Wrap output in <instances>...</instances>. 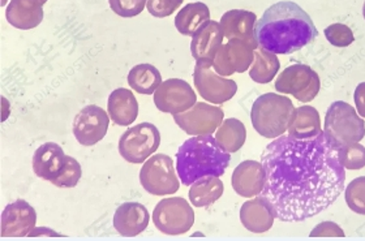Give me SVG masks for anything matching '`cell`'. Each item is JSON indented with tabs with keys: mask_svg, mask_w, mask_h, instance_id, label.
<instances>
[{
	"mask_svg": "<svg viewBox=\"0 0 365 241\" xmlns=\"http://www.w3.org/2000/svg\"><path fill=\"white\" fill-rule=\"evenodd\" d=\"M261 163V192L275 219L303 222L327 210L344 190L341 148L322 130L312 138L281 136L269 143Z\"/></svg>",
	"mask_w": 365,
	"mask_h": 241,
	"instance_id": "1",
	"label": "cell"
},
{
	"mask_svg": "<svg viewBox=\"0 0 365 241\" xmlns=\"http://www.w3.org/2000/svg\"><path fill=\"white\" fill-rule=\"evenodd\" d=\"M319 37L311 16L295 1L283 0L267 8L255 25V38L269 53H297Z\"/></svg>",
	"mask_w": 365,
	"mask_h": 241,
	"instance_id": "2",
	"label": "cell"
},
{
	"mask_svg": "<svg viewBox=\"0 0 365 241\" xmlns=\"http://www.w3.org/2000/svg\"><path fill=\"white\" fill-rule=\"evenodd\" d=\"M230 162V153L212 135L188 138L176 153L178 176L185 187L207 176L220 178Z\"/></svg>",
	"mask_w": 365,
	"mask_h": 241,
	"instance_id": "3",
	"label": "cell"
},
{
	"mask_svg": "<svg viewBox=\"0 0 365 241\" xmlns=\"http://www.w3.org/2000/svg\"><path fill=\"white\" fill-rule=\"evenodd\" d=\"M294 110L289 97L274 93L262 94L252 105V125L259 136L278 138L289 129Z\"/></svg>",
	"mask_w": 365,
	"mask_h": 241,
	"instance_id": "4",
	"label": "cell"
},
{
	"mask_svg": "<svg viewBox=\"0 0 365 241\" xmlns=\"http://www.w3.org/2000/svg\"><path fill=\"white\" fill-rule=\"evenodd\" d=\"M324 132L339 148L360 143L365 137V123L352 106L343 101L333 102L327 108Z\"/></svg>",
	"mask_w": 365,
	"mask_h": 241,
	"instance_id": "5",
	"label": "cell"
},
{
	"mask_svg": "<svg viewBox=\"0 0 365 241\" xmlns=\"http://www.w3.org/2000/svg\"><path fill=\"white\" fill-rule=\"evenodd\" d=\"M140 183L154 196L174 195L180 189L174 160L166 154H155L145 162L140 171Z\"/></svg>",
	"mask_w": 365,
	"mask_h": 241,
	"instance_id": "6",
	"label": "cell"
},
{
	"mask_svg": "<svg viewBox=\"0 0 365 241\" xmlns=\"http://www.w3.org/2000/svg\"><path fill=\"white\" fill-rule=\"evenodd\" d=\"M160 145V133L152 123H140L123 133L119 153L130 163L140 165L150 158Z\"/></svg>",
	"mask_w": 365,
	"mask_h": 241,
	"instance_id": "7",
	"label": "cell"
},
{
	"mask_svg": "<svg viewBox=\"0 0 365 241\" xmlns=\"http://www.w3.org/2000/svg\"><path fill=\"white\" fill-rule=\"evenodd\" d=\"M153 222L162 234H187L195 223V211L182 197L163 198L153 211Z\"/></svg>",
	"mask_w": 365,
	"mask_h": 241,
	"instance_id": "8",
	"label": "cell"
},
{
	"mask_svg": "<svg viewBox=\"0 0 365 241\" xmlns=\"http://www.w3.org/2000/svg\"><path fill=\"white\" fill-rule=\"evenodd\" d=\"M319 88V75L305 64H294L287 67L275 81V91L282 94H291L303 103L316 98Z\"/></svg>",
	"mask_w": 365,
	"mask_h": 241,
	"instance_id": "9",
	"label": "cell"
},
{
	"mask_svg": "<svg viewBox=\"0 0 365 241\" xmlns=\"http://www.w3.org/2000/svg\"><path fill=\"white\" fill-rule=\"evenodd\" d=\"M212 67V61H197L193 72V81L202 98L213 105H221L235 96L237 85L234 80L223 78Z\"/></svg>",
	"mask_w": 365,
	"mask_h": 241,
	"instance_id": "10",
	"label": "cell"
},
{
	"mask_svg": "<svg viewBox=\"0 0 365 241\" xmlns=\"http://www.w3.org/2000/svg\"><path fill=\"white\" fill-rule=\"evenodd\" d=\"M225 113L217 106L198 102L188 111L174 115V120L179 128L190 136L213 135L223 121Z\"/></svg>",
	"mask_w": 365,
	"mask_h": 241,
	"instance_id": "11",
	"label": "cell"
},
{
	"mask_svg": "<svg viewBox=\"0 0 365 241\" xmlns=\"http://www.w3.org/2000/svg\"><path fill=\"white\" fill-rule=\"evenodd\" d=\"M153 96L157 108L171 115L185 113L197 103L196 93L190 83L180 78H168L163 81Z\"/></svg>",
	"mask_w": 365,
	"mask_h": 241,
	"instance_id": "12",
	"label": "cell"
},
{
	"mask_svg": "<svg viewBox=\"0 0 365 241\" xmlns=\"http://www.w3.org/2000/svg\"><path fill=\"white\" fill-rule=\"evenodd\" d=\"M110 115L99 106L89 105L77 113L72 130L78 143L83 146H94L107 135Z\"/></svg>",
	"mask_w": 365,
	"mask_h": 241,
	"instance_id": "13",
	"label": "cell"
},
{
	"mask_svg": "<svg viewBox=\"0 0 365 241\" xmlns=\"http://www.w3.org/2000/svg\"><path fill=\"white\" fill-rule=\"evenodd\" d=\"M255 46L242 39H230L222 45L213 61V68L218 75L243 73L255 61Z\"/></svg>",
	"mask_w": 365,
	"mask_h": 241,
	"instance_id": "14",
	"label": "cell"
},
{
	"mask_svg": "<svg viewBox=\"0 0 365 241\" xmlns=\"http://www.w3.org/2000/svg\"><path fill=\"white\" fill-rule=\"evenodd\" d=\"M37 214L24 200L7 205L1 212V237H25L36 230Z\"/></svg>",
	"mask_w": 365,
	"mask_h": 241,
	"instance_id": "15",
	"label": "cell"
},
{
	"mask_svg": "<svg viewBox=\"0 0 365 241\" xmlns=\"http://www.w3.org/2000/svg\"><path fill=\"white\" fill-rule=\"evenodd\" d=\"M67 165V155L58 143H46L41 145L31 159L33 171L42 180L53 181L59 178Z\"/></svg>",
	"mask_w": 365,
	"mask_h": 241,
	"instance_id": "16",
	"label": "cell"
},
{
	"mask_svg": "<svg viewBox=\"0 0 365 241\" xmlns=\"http://www.w3.org/2000/svg\"><path fill=\"white\" fill-rule=\"evenodd\" d=\"M149 211L138 202H125L115 211V230L124 237H135L143 234L149 226Z\"/></svg>",
	"mask_w": 365,
	"mask_h": 241,
	"instance_id": "17",
	"label": "cell"
},
{
	"mask_svg": "<svg viewBox=\"0 0 365 241\" xmlns=\"http://www.w3.org/2000/svg\"><path fill=\"white\" fill-rule=\"evenodd\" d=\"M257 23V16L251 11L244 9H232L222 16V31L225 37L230 39H242L250 45L259 47L255 38V25Z\"/></svg>",
	"mask_w": 365,
	"mask_h": 241,
	"instance_id": "18",
	"label": "cell"
},
{
	"mask_svg": "<svg viewBox=\"0 0 365 241\" xmlns=\"http://www.w3.org/2000/svg\"><path fill=\"white\" fill-rule=\"evenodd\" d=\"M221 24L209 20L198 29L190 42V53L196 61H214L223 42Z\"/></svg>",
	"mask_w": 365,
	"mask_h": 241,
	"instance_id": "19",
	"label": "cell"
},
{
	"mask_svg": "<svg viewBox=\"0 0 365 241\" xmlns=\"http://www.w3.org/2000/svg\"><path fill=\"white\" fill-rule=\"evenodd\" d=\"M265 184V171L262 163L256 160H245L236 167L232 173V188L240 196H257Z\"/></svg>",
	"mask_w": 365,
	"mask_h": 241,
	"instance_id": "20",
	"label": "cell"
},
{
	"mask_svg": "<svg viewBox=\"0 0 365 241\" xmlns=\"http://www.w3.org/2000/svg\"><path fill=\"white\" fill-rule=\"evenodd\" d=\"M6 17L8 23L17 29L31 31L43 20V4L39 0H11Z\"/></svg>",
	"mask_w": 365,
	"mask_h": 241,
	"instance_id": "21",
	"label": "cell"
},
{
	"mask_svg": "<svg viewBox=\"0 0 365 241\" xmlns=\"http://www.w3.org/2000/svg\"><path fill=\"white\" fill-rule=\"evenodd\" d=\"M273 210L264 197L259 196L247 201L240 209V220L243 226L255 234L267 232L274 223Z\"/></svg>",
	"mask_w": 365,
	"mask_h": 241,
	"instance_id": "22",
	"label": "cell"
},
{
	"mask_svg": "<svg viewBox=\"0 0 365 241\" xmlns=\"http://www.w3.org/2000/svg\"><path fill=\"white\" fill-rule=\"evenodd\" d=\"M107 111L116 125L127 127L138 116V102L132 91L119 88L110 94Z\"/></svg>",
	"mask_w": 365,
	"mask_h": 241,
	"instance_id": "23",
	"label": "cell"
},
{
	"mask_svg": "<svg viewBox=\"0 0 365 241\" xmlns=\"http://www.w3.org/2000/svg\"><path fill=\"white\" fill-rule=\"evenodd\" d=\"M289 136L295 138H312L321 129L319 111L312 106H302L294 110L289 124Z\"/></svg>",
	"mask_w": 365,
	"mask_h": 241,
	"instance_id": "24",
	"label": "cell"
},
{
	"mask_svg": "<svg viewBox=\"0 0 365 241\" xmlns=\"http://www.w3.org/2000/svg\"><path fill=\"white\" fill-rule=\"evenodd\" d=\"M210 20L209 7L201 3H190L182 8L175 17V26L182 36L193 37L195 33L202 26V24Z\"/></svg>",
	"mask_w": 365,
	"mask_h": 241,
	"instance_id": "25",
	"label": "cell"
},
{
	"mask_svg": "<svg viewBox=\"0 0 365 241\" xmlns=\"http://www.w3.org/2000/svg\"><path fill=\"white\" fill-rule=\"evenodd\" d=\"M162 83L163 81L160 71L148 63L137 64L128 73V83L138 94H154Z\"/></svg>",
	"mask_w": 365,
	"mask_h": 241,
	"instance_id": "26",
	"label": "cell"
},
{
	"mask_svg": "<svg viewBox=\"0 0 365 241\" xmlns=\"http://www.w3.org/2000/svg\"><path fill=\"white\" fill-rule=\"evenodd\" d=\"M223 188L225 187L220 178H202L190 185V201L196 207H205L221 198Z\"/></svg>",
	"mask_w": 365,
	"mask_h": 241,
	"instance_id": "27",
	"label": "cell"
},
{
	"mask_svg": "<svg viewBox=\"0 0 365 241\" xmlns=\"http://www.w3.org/2000/svg\"><path fill=\"white\" fill-rule=\"evenodd\" d=\"M215 138L222 148L231 154L243 148L247 138V130L242 121L232 118V119L222 121L220 128L215 133Z\"/></svg>",
	"mask_w": 365,
	"mask_h": 241,
	"instance_id": "28",
	"label": "cell"
},
{
	"mask_svg": "<svg viewBox=\"0 0 365 241\" xmlns=\"http://www.w3.org/2000/svg\"><path fill=\"white\" fill-rule=\"evenodd\" d=\"M281 68V63L278 56L267 50H255V61L250 71V76L255 83H272L275 75Z\"/></svg>",
	"mask_w": 365,
	"mask_h": 241,
	"instance_id": "29",
	"label": "cell"
},
{
	"mask_svg": "<svg viewBox=\"0 0 365 241\" xmlns=\"http://www.w3.org/2000/svg\"><path fill=\"white\" fill-rule=\"evenodd\" d=\"M344 196L351 210L365 215V176L351 181L346 188Z\"/></svg>",
	"mask_w": 365,
	"mask_h": 241,
	"instance_id": "30",
	"label": "cell"
},
{
	"mask_svg": "<svg viewBox=\"0 0 365 241\" xmlns=\"http://www.w3.org/2000/svg\"><path fill=\"white\" fill-rule=\"evenodd\" d=\"M81 175H83V170L80 163L73 157L67 155V165L61 171L59 178L53 181V184L58 188H75L81 179Z\"/></svg>",
	"mask_w": 365,
	"mask_h": 241,
	"instance_id": "31",
	"label": "cell"
},
{
	"mask_svg": "<svg viewBox=\"0 0 365 241\" xmlns=\"http://www.w3.org/2000/svg\"><path fill=\"white\" fill-rule=\"evenodd\" d=\"M341 159L346 170H360L365 167V148L359 143L341 148Z\"/></svg>",
	"mask_w": 365,
	"mask_h": 241,
	"instance_id": "32",
	"label": "cell"
},
{
	"mask_svg": "<svg viewBox=\"0 0 365 241\" xmlns=\"http://www.w3.org/2000/svg\"><path fill=\"white\" fill-rule=\"evenodd\" d=\"M325 37L330 45L335 47H347L355 41V36L344 24H333L325 29Z\"/></svg>",
	"mask_w": 365,
	"mask_h": 241,
	"instance_id": "33",
	"label": "cell"
},
{
	"mask_svg": "<svg viewBox=\"0 0 365 241\" xmlns=\"http://www.w3.org/2000/svg\"><path fill=\"white\" fill-rule=\"evenodd\" d=\"M110 7L120 17H135L144 11L148 0H108Z\"/></svg>",
	"mask_w": 365,
	"mask_h": 241,
	"instance_id": "34",
	"label": "cell"
},
{
	"mask_svg": "<svg viewBox=\"0 0 365 241\" xmlns=\"http://www.w3.org/2000/svg\"><path fill=\"white\" fill-rule=\"evenodd\" d=\"M184 0H148L146 8L150 15L158 19L168 17L180 7Z\"/></svg>",
	"mask_w": 365,
	"mask_h": 241,
	"instance_id": "35",
	"label": "cell"
},
{
	"mask_svg": "<svg viewBox=\"0 0 365 241\" xmlns=\"http://www.w3.org/2000/svg\"><path fill=\"white\" fill-rule=\"evenodd\" d=\"M354 101H355L359 115L361 118H365V83H359L356 86Z\"/></svg>",
	"mask_w": 365,
	"mask_h": 241,
	"instance_id": "36",
	"label": "cell"
},
{
	"mask_svg": "<svg viewBox=\"0 0 365 241\" xmlns=\"http://www.w3.org/2000/svg\"><path fill=\"white\" fill-rule=\"evenodd\" d=\"M363 17H364V20H365V1H364V6H363Z\"/></svg>",
	"mask_w": 365,
	"mask_h": 241,
	"instance_id": "37",
	"label": "cell"
},
{
	"mask_svg": "<svg viewBox=\"0 0 365 241\" xmlns=\"http://www.w3.org/2000/svg\"><path fill=\"white\" fill-rule=\"evenodd\" d=\"M39 1H41V3H42V4H45L46 1H47V0H39Z\"/></svg>",
	"mask_w": 365,
	"mask_h": 241,
	"instance_id": "38",
	"label": "cell"
}]
</instances>
